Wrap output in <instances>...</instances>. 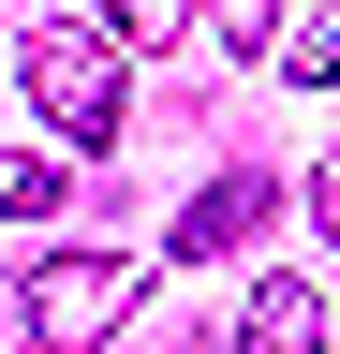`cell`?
Returning a JSON list of instances; mask_svg holds the SVG:
<instances>
[{"label": "cell", "mask_w": 340, "mask_h": 354, "mask_svg": "<svg viewBox=\"0 0 340 354\" xmlns=\"http://www.w3.org/2000/svg\"><path fill=\"white\" fill-rule=\"evenodd\" d=\"M251 221H267V177H207L163 251H178V266H222V251H251Z\"/></svg>", "instance_id": "3"}, {"label": "cell", "mask_w": 340, "mask_h": 354, "mask_svg": "<svg viewBox=\"0 0 340 354\" xmlns=\"http://www.w3.org/2000/svg\"><path fill=\"white\" fill-rule=\"evenodd\" d=\"M74 207V162L60 148H0V221H60Z\"/></svg>", "instance_id": "5"}, {"label": "cell", "mask_w": 340, "mask_h": 354, "mask_svg": "<svg viewBox=\"0 0 340 354\" xmlns=\"http://www.w3.org/2000/svg\"><path fill=\"white\" fill-rule=\"evenodd\" d=\"M311 339H325V295H311V281H281V266H267V281L237 295V354H311Z\"/></svg>", "instance_id": "4"}, {"label": "cell", "mask_w": 340, "mask_h": 354, "mask_svg": "<svg viewBox=\"0 0 340 354\" xmlns=\"http://www.w3.org/2000/svg\"><path fill=\"white\" fill-rule=\"evenodd\" d=\"M0 74H15V44H0Z\"/></svg>", "instance_id": "10"}, {"label": "cell", "mask_w": 340, "mask_h": 354, "mask_svg": "<svg viewBox=\"0 0 340 354\" xmlns=\"http://www.w3.org/2000/svg\"><path fill=\"white\" fill-rule=\"evenodd\" d=\"M267 30H281V0H222V44H237V59H267Z\"/></svg>", "instance_id": "8"}, {"label": "cell", "mask_w": 340, "mask_h": 354, "mask_svg": "<svg viewBox=\"0 0 340 354\" xmlns=\"http://www.w3.org/2000/svg\"><path fill=\"white\" fill-rule=\"evenodd\" d=\"M118 59H134V44H118L104 15H45L15 44V74H30V104L60 118V148H104L118 133Z\"/></svg>", "instance_id": "2"}, {"label": "cell", "mask_w": 340, "mask_h": 354, "mask_svg": "<svg viewBox=\"0 0 340 354\" xmlns=\"http://www.w3.org/2000/svg\"><path fill=\"white\" fill-rule=\"evenodd\" d=\"M311 221H325V236H340V162H325V177H311Z\"/></svg>", "instance_id": "9"}, {"label": "cell", "mask_w": 340, "mask_h": 354, "mask_svg": "<svg viewBox=\"0 0 340 354\" xmlns=\"http://www.w3.org/2000/svg\"><path fill=\"white\" fill-rule=\"evenodd\" d=\"M134 295H148V266H118V251H45L15 281V325L30 354H104L118 325H134Z\"/></svg>", "instance_id": "1"}, {"label": "cell", "mask_w": 340, "mask_h": 354, "mask_svg": "<svg viewBox=\"0 0 340 354\" xmlns=\"http://www.w3.org/2000/svg\"><path fill=\"white\" fill-rule=\"evenodd\" d=\"M89 15H104L118 44H148V59H163V44H178V30L207 15V0H89Z\"/></svg>", "instance_id": "6"}, {"label": "cell", "mask_w": 340, "mask_h": 354, "mask_svg": "<svg viewBox=\"0 0 340 354\" xmlns=\"http://www.w3.org/2000/svg\"><path fill=\"white\" fill-rule=\"evenodd\" d=\"M281 74H296V88H340V15H325V30H296V59H281Z\"/></svg>", "instance_id": "7"}]
</instances>
